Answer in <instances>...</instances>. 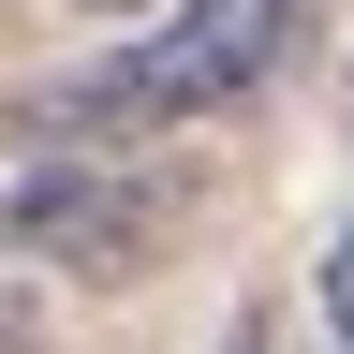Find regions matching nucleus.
<instances>
[{
    "label": "nucleus",
    "mask_w": 354,
    "mask_h": 354,
    "mask_svg": "<svg viewBox=\"0 0 354 354\" xmlns=\"http://www.w3.org/2000/svg\"><path fill=\"white\" fill-rule=\"evenodd\" d=\"M281 59H295V0H162L133 44L74 59L59 88H30L15 133H59V148H148V133H177V118L251 104Z\"/></svg>",
    "instance_id": "f257e3e1"
},
{
    "label": "nucleus",
    "mask_w": 354,
    "mask_h": 354,
    "mask_svg": "<svg viewBox=\"0 0 354 354\" xmlns=\"http://www.w3.org/2000/svg\"><path fill=\"white\" fill-rule=\"evenodd\" d=\"M162 177L133 148H44L15 192H0V251L15 266H59V281H148L162 266Z\"/></svg>",
    "instance_id": "f03ea898"
},
{
    "label": "nucleus",
    "mask_w": 354,
    "mask_h": 354,
    "mask_svg": "<svg viewBox=\"0 0 354 354\" xmlns=\"http://www.w3.org/2000/svg\"><path fill=\"white\" fill-rule=\"evenodd\" d=\"M325 339L354 354V221H339V236H325Z\"/></svg>",
    "instance_id": "7ed1b4c3"
},
{
    "label": "nucleus",
    "mask_w": 354,
    "mask_h": 354,
    "mask_svg": "<svg viewBox=\"0 0 354 354\" xmlns=\"http://www.w3.org/2000/svg\"><path fill=\"white\" fill-rule=\"evenodd\" d=\"M221 354H281V325H266V310H236V325H221Z\"/></svg>",
    "instance_id": "20e7f679"
},
{
    "label": "nucleus",
    "mask_w": 354,
    "mask_h": 354,
    "mask_svg": "<svg viewBox=\"0 0 354 354\" xmlns=\"http://www.w3.org/2000/svg\"><path fill=\"white\" fill-rule=\"evenodd\" d=\"M0 354H30V295H0Z\"/></svg>",
    "instance_id": "39448f33"
}]
</instances>
